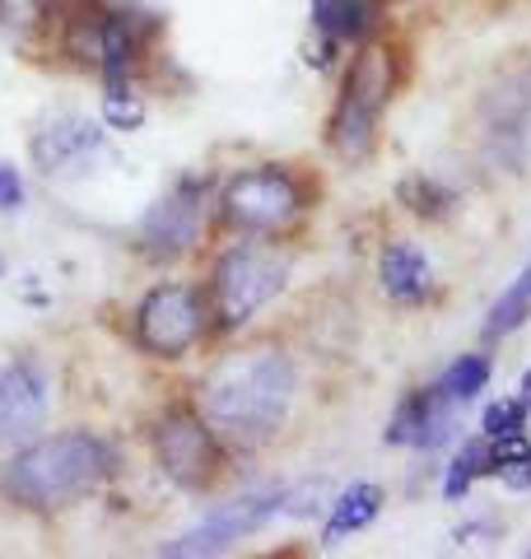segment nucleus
<instances>
[{
  "label": "nucleus",
  "mask_w": 531,
  "mask_h": 559,
  "mask_svg": "<svg viewBox=\"0 0 531 559\" xmlns=\"http://www.w3.org/2000/svg\"><path fill=\"white\" fill-rule=\"evenodd\" d=\"M522 401H527V411H531V373L522 378Z\"/></svg>",
  "instance_id": "5701e85b"
},
{
  "label": "nucleus",
  "mask_w": 531,
  "mask_h": 559,
  "mask_svg": "<svg viewBox=\"0 0 531 559\" xmlns=\"http://www.w3.org/2000/svg\"><path fill=\"white\" fill-rule=\"evenodd\" d=\"M378 509H382V489H378V485L359 480V485L341 489V495H335V503H331V518H327L322 540H327V546H335V540H345V536H354V532H364L368 522L378 518Z\"/></svg>",
  "instance_id": "ddd939ff"
},
{
  "label": "nucleus",
  "mask_w": 531,
  "mask_h": 559,
  "mask_svg": "<svg viewBox=\"0 0 531 559\" xmlns=\"http://www.w3.org/2000/svg\"><path fill=\"white\" fill-rule=\"evenodd\" d=\"M205 299L191 285H158L135 308V341L158 359H177L201 341Z\"/></svg>",
  "instance_id": "39448f33"
},
{
  "label": "nucleus",
  "mask_w": 531,
  "mask_h": 559,
  "mask_svg": "<svg viewBox=\"0 0 531 559\" xmlns=\"http://www.w3.org/2000/svg\"><path fill=\"white\" fill-rule=\"evenodd\" d=\"M424 401H429V392L411 396L405 406L392 415V425H387V443H415V433L424 425Z\"/></svg>",
  "instance_id": "aec40b11"
},
{
  "label": "nucleus",
  "mask_w": 531,
  "mask_h": 559,
  "mask_svg": "<svg viewBox=\"0 0 531 559\" xmlns=\"http://www.w3.org/2000/svg\"><path fill=\"white\" fill-rule=\"evenodd\" d=\"M485 439H508V433H522L527 429V401L522 396H508V401H494L481 419Z\"/></svg>",
  "instance_id": "6ab92c4d"
},
{
  "label": "nucleus",
  "mask_w": 531,
  "mask_h": 559,
  "mask_svg": "<svg viewBox=\"0 0 531 559\" xmlns=\"http://www.w3.org/2000/svg\"><path fill=\"white\" fill-rule=\"evenodd\" d=\"M275 513H280V495H247V499H234V503H224L220 513H210L201 527H191V532H182L177 540H168L164 555H173V559L220 555V550L234 546V540L252 536L261 522H271Z\"/></svg>",
  "instance_id": "6e6552de"
},
{
  "label": "nucleus",
  "mask_w": 531,
  "mask_h": 559,
  "mask_svg": "<svg viewBox=\"0 0 531 559\" xmlns=\"http://www.w3.org/2000/svg\"><path fill=\"white\" fill-rule=\"evenodd\" d=\"M485 382H489V359L485 355H462L448 373L438 378V392L448 396L452 406H462V401H475L485 392Z\"/></svg>",
  "instance_id": "f3484780"
},
{
  "label": "nucleus",
  "mask_w": 531,
  "mask_h": 559,
  "mask_svg": "<svg viewBox=\"0 0 531 559\" xmlns=\"http://www.w3.org/2000/svg\"><path fill=\"white\" fill-rule=\"evenodd\" d=\"M285 289V261L257 248H234L215 266V312L224 326H243Z\"/></svg>",
  "instance_id": "20e7f679"
},
{
  "label": "nucleus",
  "mask_w": 531,
  "mask_h": 559,
  "mask_svg": "<svg viewBox=\"0 0 531 559\" xmlns=\"http://www.w3.org/2000/svg\"><path fill=\"white\" fill-rule=\"evenodd\" d=\"M20 197H24L20 178H14L10 168H0V210H14V205H20Z\"/></svg>",
  "instance_id": "4be33fe9"
},
{
  "label": "nucleus",
  "mask_w": 531,
  "mask_h": 559,
  "mask_svg": "<svg viewBox=\"0 0 531 559\" xmlns=\"http://www.w3.org/2000/svg\"><path fill=\"white\" fill-rule=\"evenodd\" d=\"M201 224H205V197L197 187H177L173 197H164L154 210H150V219H145V248L154 257H177V252H187L191 242L201 238Z\"/></svg>",
  "instance_id": "9b49d317"
},
{
  "label": "nucleus",
  "mask_w": 531,
  "mask_h": 559,
  "mask_svg": "<svg viewBox=\"0 0 531 559\" xmlns=\"http://www.w3.org/2000/svg\"><path fill=\"white\" fill-rule=\"evenodd\" d=\"M108 471H113V452L103 439H94V433H51V439L24 448L20 457H10L0 485H5L14 503L61 509V503H75L80 495H88Z\"/></svg>",
  "instance_id": "f03ea898"
},
{
  "label": "nucleus",
  "mask_w": 531,
  "mask_h": 559,
  "mask_svg": "<svg viewBox=\"0 0 531 559\" xmlns=\"http://www.w3.org/2000/svg\"><path fill=\"white\" fill-rule=\"evenodd\" d=\"M33 159L47 178H84L94 164L108 159V135H103L88 117H51L47 127L33 135Z\"/></svg>",
  "instance_id": "0eeeda50"
},
{
  "label": "nucleus",
  "mask_w": 531,
  "mask_h": 559,
  "mask_svg": "<svg viewBox=\"0 0 531 559\" xmlns=\"http://www.w3.org/2000/svg\"><path fill=\"white\" fill-rule=\"evenodd\" d=\"M103 121L113 131H140L145 127V103L127 84H108V94H103Z\"/></svg>",
  "instance_id": "a211bd4d"
},
{
  "label": "nucleus",
  "mask_w": 531,
  "mask_h": 559,
  "mask_svg": "<svg viewBox=\"0 0 531 559\" xmlns=\"http://www.w3.org/2000/svg\"><path fill=\"white\" fill-rule=\"evenodd\" d=\"M312 20L317 28H327L331 38L354 43L368 28V0H312Z\"/></svg>",
  "instance_id": "dca6fc26"
},
{
  "label": "nucleus",
  "mask_w": 531,
  "mask_h": 559,
  "mask_svg": "<svg viewBox=\"0 0 531 559\" xmlns=\"http://www.w3.org/2000/svg\"><path fill=\"white\" fill-rule=\"evenodd\" d=\"M504 476V485L508 489H531V448L522 452V457H512V462H504V466H494Z\"/></svg>",
  "instance_id": "412c9836"
},
{
  "label": "nucleus",
  "mask_w": 531,
  "mask_h": 559,
  "mask_svg": "<svg viewBox=\"0 0 531 559\" xmlns=\"http://www.w3.org/2000/svg\"><path fill=\"white\" fill-rule=\"evenodd\" d=\"M527 318H531V261L518 275H512V285L499 294V299H494L485 331H489V336H508V331H518Z\"/></svg>",
  "instance_id": "4468645a"
},
{
  "label": "nucleus",
  "mask_w": 531,
  "mask_h": 559,
  "mask_svg": "<svg viewBox=\"0 0 531 559\" xmlns=\"http://www.w3.org/2000/svg\"><path fill=\"white\" fill-rule=\"evenodd\" d=\"M47 401H51V388L33 364L0 369V448L28 439L47 419Z\"/></svg>",
  "instance_id": "9d476101"
},
{
  "label": "nucleus",
  "mask_w": 531,
  "mask_h": 559,
  "mask_svg": "<svg viewBox=\"0 0 531 559\" xmlns=\"http://www.w3.org/2000/svg\"><path fill=\"white\" fill-rule=\"evenodd\" d=\"M154 448H158V462L164 471L187 485V489H201L210 476H215V448H210V433L187 415H168L154 433Z\"/></svg>",
  "instance_id": "1a4fd4ad"
},
{
  "label": "nucleus",
  "mask_w": 531,
  "mask_h": 559,
  "mask_svg": "<svg viewBox=\"0 0 531 559\" xmlns=\"http://www.w3.org/2000/svg\"><path fill=\"white\" fill-rule=\"evenodd\" d=\"M0 271H5V261H0Z\"/></svg>",
  "instance_id": "b1692460"
},
{
  "label": "nucleus",
  "mask_w": 531,
  "mask_h": 559,
  "mask_svg": "<svg viewBox=\"0 0 531 559\" xmlns=\"http://www.w3.org/2000/svg\"><path fill=\"white\" fill-rule=\"evenodd\" d=\"M298 205H304V197H298V182L285 168H252L224 187V219L234 229H285L298 215Z\"/></svg>",
  "instance_id": "423d86ee"
},
{
  "label": "nucleus",
  "mask_w": 531,
  "mask_h": 559,
  "mask_svg": "<svg viewBox=\"0 0 531 559\" xmlns=\"http://www.w3.org/2000/svg\"><path fill=\"white\" fill-rule=\"evenodd\" d=\"M489 471H494V452H489V439L481 433V439H471V443L457 448V457H452V466H448V480H442V495H448V499H462L475 480L489 476Z\"/></svg>",
  "instance_id": "2eb2a0df"
},
{
  "label": "nucleus",
  "mask_w": 531,
  "mask_h": 559,
  "mask_svg": "<svg viewBox=\"0 0 531 559\" xmlns=\"http://www.w3.org/2000/svg\"><path fill=\"white\" fill-rule=\"evenodd\" d=\"M387 94H392V61H387L382 47H368L359 66L350 70L341 108H335V121H331V145L341 159H364L368 154L378 117L387 108Z\"/></svg>",
  "instance_id": "7ed1b4c3"
},
{
  "label": "nucleus",
  "mask_w": 531,
  "mask_h": 559,
  "mask_svg": "<svg viewBox=\"0 0 531 559\" xmlns=\"http://www.w3.org/2000/svg\"><path fill=\"white\" fill-rule=\"evenodd\" d=\"M382 289L392 294L397 304H420L429 294V261L411 242H392L382 252Z\"/></svg>",
  "instance_id": "f8f14e48"
},
{
  "label": "nucleus",
  "mask_w": 531,
  "mask_h": 559,
  "mask_svg": "<svg viewBox=\"0 0 531 559\" xmlns=\"http://www.w3.org/2000/svg\"><path fill=\"white\" fill-rule=\"evenodd\" d=\"M294 392H298V373L285 355L247 349V355L224 359L201 382V415L205 425L234 433V439H266L290 415Z\"/></svg>",
  "instance_id": "f257e3e1"
}]
</instances>
